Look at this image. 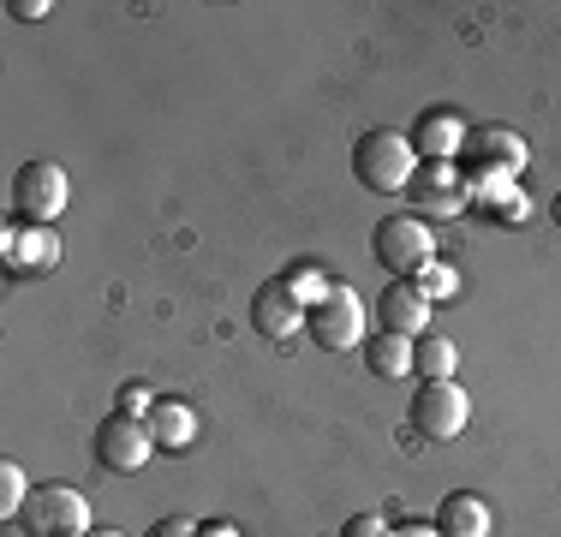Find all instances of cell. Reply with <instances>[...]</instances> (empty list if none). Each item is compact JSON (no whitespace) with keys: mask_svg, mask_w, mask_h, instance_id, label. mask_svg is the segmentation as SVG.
I'll return each mask as SVG.
<instances>
[{"mask_svg":"<svg viewBox=\"0 0 561 537\" xmlns=\"http://www.w3.org/2000/svg\"><path fill=\"white\" fill-rule=\"evenodd\" d=\"M353 173H358V185H365V192L400 197L412 185V173H419V150H412L407 132L377 126V132H365V138L353 144Z\"/></svg>","mask_w":561,"mask_h":537,"instance_id":"obj_1","label":"cell"},{"mask_svg":"<svg viewBox=\"0 0 561 537\" xmlns=\"http://www.w3.org/2000/svg\"><path fill=\"white\" fill-rule=\"evenodd\" d=\"M370 251H377V263L400 281H419L424 268L436 263V239H431V227H424V215H382L377 233H370Z\"/></svg>","mask_w":561,"mask_h":537,"instance_id":"obj_2","label":"cell"},{"mask_svg":"<svg viewBox=\"0 0 561 537\" xmlns=\"http://www.w3.org/2000/svg\"><path fill=\"white\" fill-rule=\"evenodd\" d=\"M19 526L24 537H90V502L72 483H36Z\"/></svg>","mask_w":561,"mask_h":537,"instance_id":"obj_3","label":"cell"},{"mask_svg":"<svg viewBox=\"0 0 561 537\" xmlns=\"http://www.w3.org/2000/svg\"><path fill=\"white\" fill-rule=\"evenodd\" d=\"M460 161H466V185H490V180H514L531 161V150H526V138L507 132V126H478V132H466Z\"/></svg>","mask_w":561,"mask_h":537,"instance_id":"obj_4","label":"cell"},{"mask_svg":"<svg viewBox=\"0 0 561 537\" xmlns=\"http://www.w3.org/2000/svg\"><path fill=\"white\" fill-rule=\"evenodd\" d=\"M12 209H19L24 227H48L55 215L66 209V168L60 161H24L19 173H12Z\"/></svg>","mask_w":561,"mask_h":537,"instance_id":"obj_5","label":"cell"},{"mask_svg":"<svg viewBox=\"0 0 561 537\" xmlns=\"http://www.w3.org/2000/svg\"><path fill=\"white\" fill-rule=\"evenodd\" d=\"M311 341L323 353H346V346H365V299L353 287H329L323 299L311 305Z\"/></svg>","mask_w":561,"mask_h":537,"instance_id":"obj_6","label":"cell"},{"mask_svg":"<svg viewBox=\"0 0 561 537\" xmlns=\"http://www.w3.org/2000/svg\"><path fill=\"white\" fill-rule=\"evenodd\" d=\"M466 419H472V395L460 382H424L412 395V430L424 442H454L466 430Z\"/></svg>","mask_w":561,"mask_h":537,"instance_id":"obj_7","label":"cell"},{"mask_svg":"<svg viewBox=\"0 0 561 537\" xmlns=\"http://www.w3.org/2000/svg\"><path fill=\"white\" fill-rule=\"evenodd\" d=\"M150 454H156V436H150V424L144 419H102L96 424V460H102V472H119V478H131V472H144L150 466Z\"/></svg>","mask_w":561,"mask_h":537,"instance_id":"obj_8","label":"cell"},{"mask_svg":"<svg viewBox=\"0 0 561 537\" xmlns=\"http://www.w3.org/2000/svg\"><path fill=\"white\" fill-rule=\"evenodd\" d=\"M0 258H7V268H12V275H24V281L55 275V268H60V239H55V227H7Z\"/></svg>","mask_w":561,"mask_h":537,"instance_id":"obj_9","label":"cell"},{"mask_svg":"<svg viewBox=\"0 0 561 537\" xmlns=\"http://www.w3.org/2000/svg\"><path fill=\"white\" fill-rule=\"evenodd\" d=\"M311 322V311H305L299 299H293L287 281H270V287H257V299H251V329L263 334V341H293V334Z\"/></svg>","mask_w":561,"mask_h":537,"instance_id":"obj_10","label":"cell"},{"mask_svg":"<svg viewBox=\"0 0 561 537\" xmlns=\"http://www.w3.org/2000/svg\"><path fill=\"white\" fill-rule=\"evenodd\" d=\"M412 150H419L424 168H454L466 150V126L460 114H448V107H436V114L419 119V132H412Z\"/></svg>","mask_w":561,"mask_h":537,"instance_id":"obj_11","label":"cell"},{"mask_svg":"<svg viewBox=\"0 0 561 537\" xmlns=\"http://www.w3.org/2000/svg\"><path fill=\"white\" fill-rule=\"evenodd\" d=\"M431 311H436V305L424 299L419 281H394V287H382V299H377L382 329H389V334H407V341H419V334H424Z\"/></svg>","mask_w":561,"mask_h":537,"instance_id":"obj_12","label":"cell"},{"mask_svg":"<svg viewBox=\"0 0 561 537\" xmlns=\"http://www.w3.org/2000/svg\"><path fill=\"white\" fill-rule=\"evenodd\" d=\"M144 424H150L156 448H168V454H180V448H192V442H197V412L185 407V400H156Z\"/></svg>","mask_w":561,"mask_h":537,"instance_id":"obj_13","label":"cell"},{"mask_svg":"<svg viewBox=\"0 0 561 537\" xmlns=\"http://www.w3.org/2000/svg\"><path fill=\"white\" fill-rule=\"evenodd\" d=\"M436 532L443 537H490V507L478 502V495L454 490V495H443V507H436Z\"/></svg>","mask_w":561,"mask_h":537,"instance_id":"obj_14","label":"cell"},{"mask_svg":"<svg viewBox=\"0 0 561 537\" xmlns=\"http://www.w3.org/2000/svg\"><path fill=\"white\" fill-rule=\"evenodd\" d=\"M412 358H419V341H407V334H389L377 329L365 346V365L382 376V382H400V376H412Z\"/></svg>","mask_w":561,"mask_h":537,"instance_id":"obj_15","label":"cell"},{"mask_svg":"<svg viewBox=\"0 0 561 537\" xmlns=\"http://www.w3.org/2000/svg\"><path fill=\"white\" fill-rule=\"evenodd\" d=\"M466 192H472V185H466L454 168H424V192H419V204L431 209V215H460Z\"/></svg>","mask_w":561,"mask_h":537,"instance_id":"obj_16","label":"cell"},{"mask_svg":"<svg viewBox=\"0 0 561 537\" xmlns=\"http://www.w3.org/2000/svg\"><path fill=\"white\" fill-rule=\"evenodd\" d=\"M412 370H419L424 382H454V370H460V346L443 341V334H431V341H419V358H412Z\"/></svg>","mask_w":561,"mask_h":537,"instance_id":"obj_17","label":"cell"},{"mask_svg":"<svg viewBox=\"0 0 561 537\" xmlns=\"http://www.w3.org/2000/svg\"><path fill=\"white\" fill-rule=\"evenodd\" d=\"M31 490L36 483L19 472L12 460H0V519H19L24 514V502H31Z\"/></svg>","mask_w":561,"mask_h":537,"instance_id":"obj_18","label":"cell"},{"mask_svg":"<svg viewBox=\"0 0 561 537\" xmlns=\"http://www.w3.org/2000/svg\"><path fill=\"white\" fill-rule=\"evenodd\" d=\"M419 287H424V299H431V305H448L454 293H460V275H454L448 263H431V268L419 275Z\"/></svg>","mask_w":561,"mask_h":537,"instance_id":"obj_19","label":"cell"},{"mask_svg":"<svg viewBox=\"0 0 561 537\" xmlns=\"http://www.w3.org/2000/svg\"><path fill=\"white\" fill-rule=\"evenodd\" d=\"M280 281H287V287H293V299H299L305 311H311V305L323 299L329 287H335V281H323V275H317V268H293V275H280Z\"/></svg>","mask_w":561,"mask_h":537,"instance_id":"obj_20","label":"cell"},{"mask_svg":"<svg viewBox=\"0 0 561 537\" xmlns=\"http://www.w3.org/2000/svg\"><path fill=\"white\" fill-rule=\"evenodd\" d=\"M150 407H156V395L144 382H126V388H119V400H114L119 419H150Z\"/></svg>","mask_w":561,"mask_h":537,"instance_id":"obj_21","label":"cell"},{"mask_svg":"<svg viewBox=\"0 0 561 537\" xmlns=\"http://www.w3.org/2000/svg\"><path fill=\"white\" fill-rule=\"evenodd\" d=\"M389 532H394V526H382L377 514H353V519L341 526V537H389Z\"/></svg>","mask_w":561,"mask_h":537,"instance_id":"obj_22","label":"cell"},{"mask_svg":"<svg viewBox=\"0 0 561 537\" xmlns=\"http://www.w3.org/2000/svg\"><path fill=\"white\" fill-rule=\"evenodd\" d=\"M12 19H48V12H55V7H48V0H12Z\"/></svg>","mask_w":561,"mask_h":537,"instance_id":"obj_23","label":"cell"},{"mask_svg":"<svg viewBox=\"0 0 561 537\" xmlns=\"http://www.w3.org/2000/svg\"><path fill=\"white\" fill-rule=\"evenodd\" d=\"M150 537H197L192 519H162V526H150Z\"/></svg>","mask_w":561,"mask_h":537,"instance_id":"obj_24","label":"cell"},{"mask_svg":"<svg viewBox=\"0 0 561 537\" xmlns=\"http://www.w3.org/2000/svg\"><path fill=\"white\" fill-rule=\"evenodd\" d=\"M389 537H443V532H436V526H424V519H412V526H394Z\"/></svg>","mask_w":561,"mask_h":537,"instance_id":"obj_25","label":"cell"},{"mask_svg":"<svg viewBox=\"0 0 561 537\" xmlns=\"http://www.w3.org/2000/svg\"><path fill=\"white\" fill-rule=\"evenodd\" d=\"M197 537H239V526H227V519H216V526H197Z\"/></svg>","mask_w":561,"mask_h":537,"instance_id":"obj_26","label":"cell"},{"mask_svg":"<svg viewBox=\"0 0 561 537\" xmlns=\"http://www.w3.org/2000/svg\"><path fill=\"white\" fill-rule=\"evenodd\" d=\"M90 537H126V532H90Z\"/></svg>","mask_w":561,"mask_h":537,"instance_id":"obj_27","label":"cell"},{"mask_svg":"<svg viewBox=\"0 0 561 537\" xmlns=\"http://www.w3.org/2000/svg\"><path fill=\"white\" fill-rule=\"evenodd\" d=\"M556 221H561V204H556Z\"/></svg>","mask_w":561,"mask_h":537,"instance_id":"obj_28","label":"cell"}]
</instances>
